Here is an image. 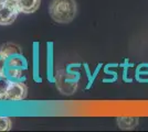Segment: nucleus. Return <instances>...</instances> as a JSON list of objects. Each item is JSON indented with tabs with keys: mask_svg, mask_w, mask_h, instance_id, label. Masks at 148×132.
I'll list each match as a JSON object with an SVG mask.
<instances>
[{
	"mask_svg": "<svg viewBox=\"0 0 148 132\" xmlns=\"http://www.w3.org/2000/svg\"><path fill=\"white\" fill-rule=\"evenodd\" d=\"M50 17L60 24L72 22L77 13L75 0H52L49 6Z\"/></svg>",
	"mask_w": 148,
	"mask_h": 132,
	"instance_id": "f257e3e1",
	"label": "nucleus"
},
{
	"mask_svg": "<svg viewBox=\"0 0 148 132\" xmlns=\"http://www.w3.org/2000/svg\"><path fill=\"white\" fill-rule=\"evenodd\" d=\"M79 79V73H71L66 69H60L56 76V88L63 95H73L77 89Z\"/></svg>",
	"mask_w": 148,
	"mask_h": 132,
	"instance_id": "f03ea898",
	"label": "nucleus"
},
{
	"mask_svg": "<svg viewBox=\"0 0 148 132\" xmlns=\"http://www.w3.org/2000/svg\"><path fill=\"white\" fill-rule=\"evenodd\" d=\"M28 95V87L25 84L19 81H10L8 83L6 94H5V100L10 101H19L25 99Z\"/></svg>",
	"mask_w": 148,
	"mask_h": 132,
	"instance_id": "7ed1b4c3",
	"label": "nucleus"
},
{
	"mask_svg": "<svg viewBox=\"0 0 148 132\" xmlns=\"http://www.w3.org/2000/svg\"><path fill=\"white\" fill-rule=\"evenodd\" d=\"M19 14L18 7L6 3L0 8V25H10L14 22Z\"/></svg>",
	"mask_w": 148,
	"mask_h": 132,
	"instance_id": "20e7f679",
	"label": "nucleus"
},
{
	"mask_svg": "<svg viewBox=\"0 0 148 132\" xmlns=\"http://www.w3.org/2000/svg\"><path fill=\"white\" fill-rule=\"evenodd\" d=\"M41 3V0H18L19 12L30 14L36 12Z\"/></svg>",
	"mask_w": 148,
	"mask_h": 132,
	"instance_id": "39448f33",
	"label": "nucleus"
},
{
	"mask_svg": "<svg viewBox=\"0 0 148 132\" xmlns=\"http://www.w3.org/2000/svg\"><path fill=\"white\" fill-rule=\"evenodd\" d=\"M0 54L5 58H9V57L13 56H22V51L21 47L13 43H6L1 45L0 47Z\"/></svg>",
	"mask_w": 148,
	"mask_h": 132,
	"instance_id": "423d86ee",
	"label": "nucleus"
},
{
	"mask_svg": "<svg viewBox=\"0 0 148 132\" xmlns=\"http://www.w3.org/2000/svg\"><path fill=\"white\" fill-rule=\"evenodd\" d=\"M118 126L122 129H134L136 125H138L137 118H118Z\"/></svg>",
	"mask_w": 148,
	"mask_h": 132,
	"instance_id": "0eeeda50",
	"label": "nucleus"
},
{
	"mask_svg": "<svg viewBox=\"0 0 148 132\" xmlns=\"http://www.w3.org/2000/svg\"><path fill=\"white\" fill-rule=\"evenodd\" d=\"M12 122L8 117H0V131H9L11 129Z\"/></svg>",
	"mask_w": 148,
	"mask_h": 132,
	"instance_id": "6e6552de",
	"label": "nucleus"
},
{
	"mask_svg": "<svg viewBox=\"0 0 148 132\" xmlns=\"http://www.w3.org/2000/svg\"><path fill=\"white\" fill-rule=\"evenodd\" d=\"M142 76H148V64H140L136 69V79L139 82Z\"/></svg>",
	"mask_w": 148,
	"mask_h": 132,
	"instance_id": "1a4fd4ad",
	"label": "nucleus"
},
{
	"mask_svg": "<svg viewBox=\"0 0 148 132\" xmlns=\"http://www.w3.org/2000/svg\"><path fill=\"white\" fill-rule=\"evenodd\" d=\"M6 58L0 54V79L6 78Z\"/></svg>",
	"mask_w": 148,
	"mask_h": 132,
	"instance_id": "9d476101",
	"label": "nucleus"
},
{
	"mask_svg": "<svg viewBox=\"0 0 148 132\" xmlns=\"http://www.w3.org/2000/svg\"><path fill=\"white\" fill-rule=\"evenodd\" d=\"M5 2H6V0H0V8L5 5Z\"/></svg>",
	"mask_w": 148,
	"mask_h": 132,
	"instance_id": "9b49d317",
	"label": "nucleus"
}]
</instances>
